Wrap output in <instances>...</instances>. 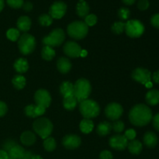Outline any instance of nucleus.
Masks as SVG:
<instances>
[{"label":"nucleus","mask_w":159,"mask_h":159,"mask_svg":"<svg viewBox=\"0 0 159 159\" xmlns=\"http://www.w3.org/2000/svg\"><path fill=\"white\" fill-rule=\"evenodd\" d=\"M152 113L151 109L144 104H138L130 110L129 119L133 125L143 127L148 124L152 120Z\"/></svg>","instance_id":"f257e3e1"},{"label":"nucleus","mask_w":159,"mask_h":159,"mask_svg":"<svg viewBox=\"0 0 159 159\" xmlns=\"http://www.w3.org/2000/svg\"><path fill=\"white\" fill-rule=\"evenodd\" d=\"M145 85L146 87H147V88H152V82H148L147 84H145Z\"/></svg>","instance_id":"4d7b16f0"},{"label":"nucleus","mask_w":159,"mask_h":159,"mask_svg":"<svg viewBox=\"0 0 159 159\" xmlns=\"http://www.w3.org/2000/svg\"><path fill=\"white\" fill-rule=\"evenodd\" d=\"M86 55H87V51H85V50H82V51H81V54H80V57H86Z\"/></svg>","instance_id":"5fc2aeb1"},{"label":"nucleus","mask_w":159,"mask_h":159,"mask_svg":"<svg viewBox=\"0 0 159 159\" xmlns=\"http://www.w3.org/2000/svg\"><path fill=\"white\" fill-rule=\"evenodd\" d=\"M62 144L65 148L72 150L79 147L81 144V138L75 134L66 135L62 140Z\"/></svg>","instance_id":"2eb2a0df"},{"label":"nucleus","mask_w":159,"mask_h":159,"mask_svg":"<svg viewBox=\"0 0 159 159\" xmlns=\"http://www.w3.org/2000/svg\"><path fill=\"white\" fill-rule=\"evenodd\" d=\"M124 30L128 37H132V38H137V37H141L144 34V26L143 23L139 20H131L125 23Z\"/></svg>","instance_id":"6e6552de"},{"label":"nucleus","mask_w":159,"mask_h":159,"mask_svg":"<svg viewBox=\"0 0 159 159\" xmlns=\"http://www.w3.org/2000/svg\"><path fill=\"white\" fill-rule=\"evenodd\" d=\"M123 107L116 102H112L107 105L105 109V114L108 119L111 120H116L123 114Z\"/></svg>","instance_id":"1a4fd4ad"},{"label":"nucleus","mask_w":159,"mask_h":159,"mask_svg":"<svg viewBox=\"0 0 159 159\" xmlns=\"http://www.w3.org/2000/svg\"><path fill=\"white\" fill-rule=\"evenodd\" d=\"M34 130L43 139H46L52 133L53 124L48 119L40 117L36 120L33 124Z\"/></svg>","instance_id":"20e7f679"},{"label":"nucleus","mask_w":159,"mask_h":159,"mask_svg":"<svg viewBox=\"0 0 159 159\" xmlns=\"http://www.w3.org/2000/svg\"><path fill=\"white\" fill-rule=\"evenodd\" d=\"M68 34L70 37L75 40H81L85 37L89 31V26L82 21H75L68 26Z\"/></svg>","instance_id":"39448f33"},{"label":"nucleus","mask_w":159,"mask_h":159,"mask_svg":"<svg viewBox=\"0 0 159 159\" xmlns=\"http://www.w3.org/2000/svg\"><path fill=\"white\" fill-rule=\"evenodd\" d=\"M32 159H43V158H42L40 156H39V155H34V157H33Z\"/></svg>","instance_id":"13d9d810"},{"label":"nucleus","mask_w":159,"mask_h":159,"mask_svg":"<svg viewBox=\"0 0 159 159\" xmlns=\"http://www.w3.org/2000/svg\"><path fill=\"white\" fill-rule=\"evenodd\" d=\"M43 148L47 152H53L56 148V141L51 137H48L43 141Z\"/></svg>","instance_id":"7c9ffc66"},{"label":"nucleus","mask_w":159,"mask_h":159,"mask_svg":"<svg viewBox=\"0 0 159 159\" xmlns=\"http://www.w3.org/2000/svg\"><path fill=\"white\" fill-rule=\"evenodd\" d=\"M19 49L24 55L31 54L36 47V40L34 36L29 34H23L18 42Z\"/></svg>","instance_id":"0eeeda50"},{"label":"nucleus","mask_w":159,"mask_h":159,"mask_svg":"<svg viewBox=\"0 0 159 159\" xmlns=\"http://www.w3.org/2000/svg\"><path fill=\"white\" fill-rule=\"evenodd\" d=\"M9 159H11V158H9Z\"/></svg>","instance_id":"bf43d9fd"},{"label":"nucleus","mask_w":159,"mask_h":159,"mask_svg":"<svg viewBox=\"0 0 159 159\" xmlns=\"http://www.w3.org/2000/svg\"><path fill=\"white\" fill-rule=\"evenodd\" d=\"M130 10H129L127 8L125 7H122L118 10V16L120 17V20H126L129 18L130 16Z\"/></svg>","instance_id":"c9c22d12"},{"label":"nucleus","mask_w":159,"mask_h":159,"mask_svg":"<svg viewBox=\"0 0 159 159\" xmlns=\"http://www.w3.org/2000/svg\"><path fill=\"white\" fill-rule=\"evenodd\" d=\"M7 4L13 9H20L23 5V0H6Z\"/></svg>","instance_id":"4c0bfd02"},{"label":"nucleus","mask_w":159,"mask_h":159,"mask_svg":"<svg viewBox=\"0 0 159 159\" xmlns=\"http://www.w3.org/2000/svg\"><path fill=\"white\" fill-rule=\"evenodd\" d=\"M152 79H153L154 82L159 84V70L154 73L153 75H152Z\"/></svg>","instance_id":"603ef678"},{"label":"nucleus","mask_w":159,"mask_h":159,"mask_svg":"<svg viewBox=\"0 0 159 159\" xmlns=\"http://www.w3.org/2000/svg\"><path fill=\"white\" fill-rule=\"evenodd\" d=\"M138 7L140 10L144 11L148 9L149 2L148 0H140L138 3Z\"/></svg>","instance_id":"79ce46f5"},{"label":"nucleus","mask_w":159,"mask_h":159,"mask_svg":"<svg viewBox=\"0 0 159 159\" xmlns=\"http://www.w3.org/2000/svg\"><path fill=\"white\" fill-rule=\"evenodd\" d=\"M15 145H16V143L15 142V141H13V140H7V141H5L2 145L3 150L6 151L8 153V152L10 151Z\"/></svg>","instance_id":"ea45409f"},{"label":"nucleus","mask_w":159,"mask_h":159,"mask_svg":"<svg viewBox=\"0 0 159 159\" xmlns=\"http://www.w3.org/2000/svg\"><path fill=\"white\" fill-rule=\"evenodd\" d=\"M109 144L112 148L115 149V150L122 151L127 147L128 141L124 135L117 134L110 138Z\"/></svg>","instance_id":"ddd939ff"},{"label":"nucleus","mask_w":159,"mask_h":159,"mask_svg":"<svg viewBox=\"0 0 159 159\" xmlns=\"http://www.w3.org/2000/svg\"><path fill=\"white\" fill-rule=\"evenodd\" d=\"M132 78L136 82L145 85L151 82V72L145 68H138L132 72Z\"/></svg>","instance_id":"f8f14e48"},{"label":"nucleus","mask_w":159,"mask_h":159,"mask_svg":"<svg viewBox=\"0 0 159 159\" xmlns=\"http://www.w3.org/2000/svg\"><path fill=\"white\" fill-rule=\"evenodd\" d=\"M65 39V32L62 29L57 28L51 32L49 35L46 36L43 39V43L44 46H49L51 48L58 47L61 44Z\"/></svg>","instance_id":"423d86ee"},{"label":"nucleus","mask_w":159,"mask_h":159,"mask_svg":"<svg viewBox=\"0 0 159 159\" xmlns=\"http://www.w3.org/2000/svg\"><path fill=\"white\" fill-rule=\"evenodd\" d=\"M99 158L100 159H113V155L109 151H103L101 152L100 155H99Z\"/></svg>","instance_id":"c03bdc74"},{"label":"nucleus","mask_w":159,"mask_h":159,"mask_svg":"<svg viewBox=\"0 0 159 159\" xmlns=\"http://www.w3.org/2000/svg\"><path fill=\"white\" fill-rule=\"evenodd\" d=\"M34 99L37 106L48 108L51 102V96L50 93L45 89H39L36 92L34 95Z\"/></svg>","instance_id":"9d476101"},{"label":"nucleus","mask_w":159,"mask_h":159,"mask_svg":"<svg viewBox=\"0 0 159 159\" xmlns=\"http://www.w3.org/2000/svg\"><path fill=\"white\" fill-rule=\"evenodd\" d=\"M9 155L4 150H0V159H9Z\"/></svg>","instance_id":"3c124183"},{"label":"nucleus","mask_w":159,"mask_h":159,"mask_svg":"<svg viewBox=\"0 0 159 159\" xmlns=\"http://www.w3.org/2000/svg\"><path fill=\"white\" fill-rule=\"evenodd\" d=\"M79 110L85 119H92L96 117L99 114L100 108L99 104L96 101L86 99L80 102Z\"/></svg>","instance_id":"7ed1b4c3"},{"label":"nucleus","mask_w":159,"mask_h":159,"mask_svg":"<svg viewBox=\"0 0 159 159\" xmlns=\"http://www.w3.org/2000/svg\"><path fill=\"white\" fill-rule=\"evenodd\" d=\"M39 23L43 26H49L52 24L53 18L49 14H43L38 19Z\"/></svg>","instance_id":"2f4dec72"},{"label":"nucleus","mask_w":159,"mask_h":159,"mask_svg":"<svg viewBox=\"0 0 159 159\" xmlns=\"http://www.w3.org/2000/svg\"><path fill=\"white\" fill-rule=\"evenodd\" d=\"M36 135L31 131H25L20 136V141L22 144L26 146L33 145L36 142Z\"/></svg>","instance_id":"6ab92c4d"},{"label":"nucleus","mask_w":159,"mask_h":159,"mask_svg":"<svg viewBox=\"0 0 159 159\" xmlns=\"http://www.w3.org/2000/svg\"><path fill=\"white\" fill-rule=\"evenodd\" d=\"M97 23V16L94 14H89L85 17V23L88 26H93Z\"/></svg>","instance_id":"f704fd0d"},{"label":"nucleus","mask_w":159,"mask_h":159,"mask_svg":"<svg viewBox=\"0 0 159 159\" xmlns=\"http://www.w3.org/2000/svg\"><path fill=\"white\" fill-rule=\"evenodd\" d=\"M12 84L17 89H23L26 85V79L21 75H17L12 79Z\"/></svg>","instance_id":"c756f323"},{"label":"nucleus","mask_w":159,"mask_h":159,"mask_svg":"<svg viewBox=\"0 0 159 159\" xmlns=\"http://www.w3.org/2000/svg\"><path fill=\"white\" fill-rule=\"evenodd\" d=\"M153 118V126L157 130L159 131V113L155 115Z\"/></svg>","instance_id":"09e8293b"},{"label":"nucleus","mask_w":159,"mask_h":159,"mask_svg":"<svg viewBox=\"0 0 159 159\" xmlns=\"http://www.w3.org/2000/svg\"><path fill=\"white\" fill-rule=\"evenodd\" d=\"M112 130V125L109 122H102L98 125L96 132L100 136H106L110 133Z\"/></svg>","instance_id":"bb28decb"},{"label":"nucleus","mask_w":159,"mask_h":159,"mask_svg":"<svg viewBox=\"0 0 159 159\" xmlns=\"http://www.w3.org/2000/svg\"><path fill=\"white\" fill-rule=\"evenodd\" d=\"M76 12L77 15L81 18H85L89 15V6L85 0H79L76 6Z\"/></svg>","instance_id":"dca6fc26"},{"label":"nucleus","mask_w":159,"mask_h":159,"mask_svg":"<svg viewBox=\"0 0 159 159\" xmlns=\"http://www.w3.org/2000/svg\"><path fill=\"white\" fill-rule=\"evenodd\" d=\"M144 143L148 148H153L158 144V138L153 132H147L144 136Z\"/></svg>","instance_id":"aec40b11"},{"label":"nucleus","mask_w":159,"mask_h":159,"mask_svg":"<svg viewBox=\"0 0 159 159\" xmlns=\"http://www.w3.org/2000/svg\"><path fill=\"white\" fill-rule=\"evenodd\" d=\"M4 8V0H0V12Z\"/></svg>","instance_id":"6e6d98bb"},{"label":"nucleus","mask_w":159,"mask_h":159,"mask_svg":"<svg viewBox=\"0 0 159 159\" xmlns=\"http://www.w3.org/2000/svg\"><path fill=\"white\" fill-rule=\"evenodd\" d=\"M60 93L63 97L74 95V85L69 82H62L60 86Z\"/></svg>","instance_id":"b1692460"},{"label":"nucleus","mask_w":159,"mask_h":159,"mask_svg":"<svg viewBox=\"0 0 159 159\" xmlns=\"http://www.w3.org/2000/svg\"><path fill=\"white\" fill-rule=\"evenodd\" d=\"M137 134H136V131H135L134 129H128V130H126L125 134H124V136H125V138H127V141H133V140H134L135 137H136Z\"/></svg>","instance_id":"a19ab883"},{"label":"nucleus","mask_w":159,"mask_h":159,"mask_svg":"<svg viewBox=\"0 0 159 159\" xmlns=\"http://www.w3.org/2000/svg\"><path fill=\"white\" fill-rule=\"evenodd\" d=\"M25 114L27 116L31 118L37 117L35 113V106L34 105H28L24 109Z\"/></svg>","instance_id":"e433bc0d"},{"label":"nucleus","mask_w":159,"mask_h":159,"mask_svg":"<svg viewBox=\"0 0 159 159\" xmlns=\"http://www.w3.org/2000/svg\"><path fill=\"white\" fill-rule=\"evenodd\" d=\"M57 67L58 71L62 74H66L71 70V63L66 57H61L57 62Z\"/></svg>","instance_id":"a211bd4d"},{"label":"nucleus","mask_w":159,"mask_h":159,"mask_svg":"<svg viewBox=\"0 0 159 159\" xmlns=\"http://www.w3.org/2000/svg\"><path fill=\"white\" fill-rule=\"evenodd\" d=\"M45 110H46V109L44 107H40V106H35V113L37 117L41 116V115L44 114Z\"/></svg>","instance_id":"49530a36"},{"label":"nucleus","mask_w":159,"mask_h":159,"mask_svg":"<svg viewBox=\"0 0 159 159\" xmlns=\"http://www.w3.org/2000/svg\"><path fill=\"white\" fill-rule=\"evenodd\" d=\"M151 23L154 27L159 29V13L155 14L151 19Z\"/></svg>","instance_id":"37998d69"},{"label":"nucleus","mask_w":159,"mask_h":159,"mask_svg":"<svg viewBox=\"0 0 159 159\" xmlns=\"http://www.w3.org/2000/svg\"><path fill=\"white\" fill-rule=\"evenodd\" d=\"M125 29V23L123 22H116L112 25L111 30L114 34H122Z\"/></svg>","instance_id":"72a5a7b5"},{"label":"nucleus","mask_w":159,"mask_h":159,"mask_svg":"<svg viewBox=\"0 0 159 159\" xmlns=\"http://www.w3.org/2000/svg\"><path fill=\"white\" fill-rule=\"evenodd\" d=\"M64 52L66 55L70 57H80L82 48L77 43L73 41H68L64 46Z\"/></svg>","instance_id":"4468645a"},{"label":"nucleus","mask_w":159,"mask_h":159,"mask_svg":"<svg viewBox=\"0 0 159 159\" xmlns=\"http://www.w3.org/2000/svg\"><path fill=\"white\" fill-rule=\"evenodd\" d=\"M8 111V107L4 102L0 101V117L4 116Z\"/></svg>","instance_id":"a18cd8bd"},{"label":"nucleus","mask_w":159,"mask_h":159,"mask_svg":"<svg viewBox=\"0 0 159 159\" xmlns=\"http://www.w3.org/2000/svg\"><path fill=\"white\" fill-rule=\"evenodd\" d=\"M22 8H23V10L26 11V12H30V11H31L33 9V4L30 2H23Z\"/></svg>","instance_id":"de8ad7c7"},{"label":"nucleus","mask_w":159,"mask_h":159,"mask_svg":"<svg viewBox=\"0 0 159 159\" xmlns=\"http://www.w3.org/2000/svg\"><path fill=\"white\" fill-rule=\"evenodd\" d=\"M67 10V5L63 2H55L50 7L49 15L53 19L59 20L65 15Z\"/></svg>","instance_id":"9b49d317"},{"label":"nucleus","mask_w":159,"mask_h":159,"mask_svg":"<svg viewBox=\"0 0 159 159\" xmlns=\"http://www.w3.org/2000/svg\"><path fill=\"white\" fill-rule=\"evenodd\" d=\"M122 1L124 4L127 5V6H130V5H133L136 0H122Z\"/></svg>","instance_id":"864d4df0"},{"label":"nucleus","mask_w":159,"mask_h":159,"mask_svg":"<svg viewBox=\"0 0 159 159\" xmlns=\"http://www.w3.org/2000/svg\"><path fill=\"white\" fill-rule=\"evenodd\" d=\"M79 127L82 133L89 134L94 128V124L90 119H84L81 121Z\"/></svg>","instance_id":"cd10ccee"},{"label":"nucleus","mask_w":159,"mask_h":159,"mask_svg":"<svg viewBox=\"0 0 159 159\" xmlns=\"http://www.w3.org/2000/svg\"><path fill=\"white\" fill-rule=\"evenodd\" d=\"M127 148L133 155H139L142 151V144L138 140H133L127 144Z\"/></svg>","instance_id":"5701e85b"},{"label":"nucleus","mask_w":159,"mask_h":159,"mask_svg":"<svg viewBox=\"0 0 159 159\" xmlns=\"http://www.w3.org/2000/svg\"><path fill=\"white\" fill-rule=\"evenodd\" d=\"M41 56L44 60L51 61L55 56V51L51 47L44 46L42 49Z\"/></svg>","instance_id":"c85d7f7f"},{"label":"nucleus","mask_w":159,"mask_h":159,"mask_svg":"<svg viewBox=\"0 0 159 159\" xmlns=\"http://www.w3.org/2000/svg\"><path fill=\"white\" fill-rule=\"evenodd\" d=\"M24 152V148L19 144H16L10 151L8 152V155H9V158L11 159H20Z\"/></svg>","instance_id":"393cba45"},{"label":"nucleus","mask_w":159,"mask_h":159,"mask_svg":"<svg viewBox=\"0 0 159 159\" xmlns=\"http://www.w3.org/2000/svg\"><path fill=\"white\" fill-rule=\"evenodd\" d=\"M112 129L116 133H121L124 130V124L123 121H116L112 125Z\"/></svg>","instance_id":"58836bf2"},{"label":"nucleus","mask_w":159,"mask_h":159,"mask_svg":"<svg viewBox=\"0 0 159 159\" xmlns=\"http://www.w3.org/2000/svg\"><path fill=\"white\" fill-rule=\"evenodd\" d=\"M78 103V101L76 98L75 97L74 95H71V96H68L64 97L63 100V105L66 110H72L76 107Z\"/></svg>","instance_id":"a878e982"},{"label":"nucleus","mask_w":159,"mask_h":159,"mask_svg":"<svg viewBox=\"0 0 159 159\" xmlns=\"http://www.w3.org/2000/svg\"><path fill=\"white\" fill-rule=\"evenodd\" d=\"M6 36L9 40H12V41H16L20 37V30L17 29H14V28H11V29L8 30Z\"/></svg>","instance_id":"473e14b6"},{"label":"nucleus","mask_w":159,"mask_h":159,"mask_svg":"<svg viewBox=\"0 0 159 159\" xmlns=\"http://www.w3.org/2000/svg\"><path fill=\"white\" fill-rule=\"evenodd\" d=\"M146 102L148 105L156 106L159 103V91L156 89H152L148 92L146 94Z\"/></svg>","instance_id":"412c9836"},{"label":"nucleus","mask_w":159,"mask_h":159,"mask_svg":"<svg viewBox=\"0 0 159 159\" xmlns=\"http://www.w3.org/2000/svg\"><path fill=\"white\" fill-rule=\"evenodd\" d=\"M34 154L32 153L30 151H25V152L23 153V156L20 159H32L33 157H34Z\"/></svg>","instance_id":"8fccbe9b"},{"label":"nucleus","mask_w":159,"mask_h":159,"mask_svg":"<svg viewBox=\"0 0 159 159\" xmlns=\"http://www.w3.org/2000/svg\"><path fill=\"white\" fill-rule=\"evenodd\" d=\"M14 68L17 72L20 73V74L27 71L28 68H29V65H28L26 59L21 57L16 61V62L14 63Z\"/></svg>","instance_id":"4be33fe9"},{"label":"nucleus","mask_w":159,"mask_h":159,"mask_svg":"<svg viewBox=\"0 0 159 159\" xmlns=\"http://www.w3.org/2000/svg\"><path fill=\"white\" fill-rule=\"evenodd\" d=\"M16 26L19 30L26 32L31 27V20L28 16H20L17 20Z\"/></svg>","instance_id":"f3484780"},{"label":"nucleus","mask_w":159,"mask_h":159,"mask_svg":"<svg viewBox=\"0 0 159 159\" xmlns=\"http://www.w3.org/2000/svg\"><path fill=\"white\" fill-rule=\"evenodd\" d=\"M92 91L90 82L85 79H80L74 85V96L78 102L88 99Z\"/></svg>","instance_id":"f03ea898"}]
</instances>
